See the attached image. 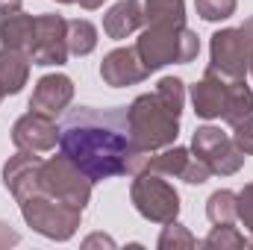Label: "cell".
I'll list each match as a JSON object with an SVG mask.
<instances>
[{"mask_svg": "<svg viewBox=\"0 0 253 250\" xmlns=\"http://www.w3.org/2000/svg\"><path fill=\"white\" fill-rule=\"evenodd\" d=\"M59 147L91 183L126 174V159H129L126 109L80 106L65 112L59 124Z\"/></svg>", "mask_w": 253, "mask_h": 250, "instance_id": "6da1fadb", "label": "cell"}, {"mask_svg": "<svg viewBox=\"0 0 253 250\" xmlns=\"http://www.w3.org/2000/svg\"><path fill=\"white\" fill-rule=\"evenodd\" d=\"M129 118V159H126V174L144 171L147 153L174 144L180 132V118L171 115L156 94H141L135 103L126 109Z\"/></svg>", "mask_w": 253, "mask_h": 250, "instance_id": "7a4b0ae2", "label": "cell"}, {"mask_svg": "<svg viewBox=\"0 0 253 250\" xmlns=\"http://www.w3.org/2000/svg\"><path fill=\"white\" fill-rule=\"evenodd\" d=\"M135 50L150 74L171 62H191L200 50V42L186 24H147V30L135 42Z\"/></svg>", "mask_w": 253, "mask_h": 250, "instance_id": "3957f363", "label": "cell"}, {"mask_svg": "<svg viewBox=\"0 0 253 250\" xmlns=\"http://www.w3.org/2000/svg\"><path fill=\"white\" fill-rule=\"evenodd\" d=\"M18 203H21L24 221H27L33 230H39L42 236H47V239L65 242V239H71L74 230L80 227L83 209L68 206V203L56 200L53 194H47V191H42V188L30 191V194H27L24 200H18Z\"/></svg>", "mask_w": 253, "mask_h": 250, "instance_id": "277c9868", "label": "cell"}, {"mask_svg": "<svg viewBox=\"0 0 253 250\" xmlns=\"http://www.w3.org/2000/svg\"><path fill=\"white\" fill-rule=\"evenodd\" d=\"M39 188L47 191V194H53L56 200H62L68 206H77V209H85V203L91 197V180L65 153L47 159V162H42Z\"/></svg>", "mask_w": 253, "mask_h": 250, "instance_id": "5b68a950", "label": "cell"}, {"mask_svg": "<svg viewBox=\"0 0 253 250\" xmlns=\"http://www.w3.org/2000/svg\"><path fill=\"white\" fill-rule=\"evenodd\" d=\"M132 203L147 221H156V224L177 221V212H180V194L156 171H138L135 174Z\"/></svg>", "mask_w": 253, "mask_h": 250, "instance_id": "8992f818", "label": "cell"}, {"mask_svg": "<svg viewBox=\"0 0 253 250\" xmlns=\"http://www.w3.org/2000/svg\"><path fill=\"white\" fill-rule=\"evenodd\" d=\"M253 56V18L239 30H221L212 36V71L227 80H245Z\"/></svg>", "mask_w": 253, "mask_h": 250, "instance_id": "52a82bcc", "label": "cell"}, {"mask_svg": "<svg viewBox=\"0 0 253 250\" xmlns=\"http://www.w3.org/2000/svg\"><path fill=\"white\" fill-rule=\"evenodd\" d=\"M191 147H194V156L203 159L212 174L227 177V174H236L245 165V150L233 138H227L218 126H200L194 132Z\"/></svg>", "mask_w": 253, "mask_h": 250, "instance_id": "ba28073f", "label": "cell"}, {"mask_svg": "<svg viewBox=\"0 0 253 250\" xmlns=\"http://www.w3.org/2000/svg\"><path fill=\"white\" fill-rule=\"evenodd\" d=\"M33 65H62L68 59V21L62 15H39L33 42H30Z\"/></svg>", "mask_w": 253, "mask_h": 250, "instance_id": "9c48e42d", "label": "cell"}, {"mask_svg": "<svg viewBox=\"0 0 253 250\" xmlns=\"http://www.w3.org/2000/svg\"><path fill=\"white\" fill-rule=\"evenodd\" d=\"M12 141H15V147H21V150L44 153V150H50V147L59 141V126L53 124L50 115L30 109L24 118L15 121V126H12Z\"/></svg>", "mask_w": 253, "mask_h": 250, "instance_id": "30bf717a", "label": "cell"}, {"mask_svg": "<svg viewBox=\"0 0 253 250\" xmlns=\"http://www.w3.org/2000/svg\"><path fill=\"white\" fill-rule=\"evenodd\" d=\"M100 77L106 85L121 88V85H135L147 77V68L138 59L135 47H118L112 53H106V59L100 65Z\"/></svg>", "mask_w": 253, "mask_h": 250, "instance_id": "8fae6325", "label": "cell"}, {"mask_svg": "<svg viewBox=\"0 0 253 250\" xmlns=\"http://www.w3.org/2000/svg\"><path fill=\"white\" fill-rule=\"evenodd\" d=\"M230 83L227 77H221L218 71H206L203 80L191 88V100H194V112L200 118H221L224 106H227V94H230Z\"/></svg>", "mask_w": 253, "mask_h": 250, "instance_id": "7c38bea8", "label": "cell"}, {"mask_svg": "<svg viewBox=\"0 0 253 250\" xmlns=\"http://www.w3.org/2000/svg\"><path fill=\"white\" fill-rule=\"evenodd\" d=\"M71 97H74L71 77H65V74H47V77L39 80V85H36V91L30 97V109L44 112V115L53 118V115H59L65 106L71 103Z\"/></svg>", "mask_w": 253, "mask_h": 250, "instance_id": "4fadbf2b", "label": "cell"}, {"mask_svg": "<svg viewBox=\"0 0 253 250\" xmlns=\"http://www.w3.org/2000/svg\"><path fill=\"white\" fill-rule=\"evenodd\" d=\"M39 171H42V159L33 156L30 150H21V153H15V156L6 162V168H3V183H6V188H9L18 200H24L30 191L39 188Z\"/></svg>", "mask_w": 253, "mask_h": 250, "instance_id": "5bb4252c", "label": "cell"}, {"mask_svg": "<svg viewBox=\"0 0 253 250\" xmlns=\"http://www.w3.org/2000/svg\"><path fill=\"white\" fill-rule=\"evenodd\" d=\"M141 24H144L141 0H121V3H115V6L106 12V18H103V30H106V36L115 39V42H121L129 33H135Z\"/></svg>", "mask_w": 253, "mask_h": 250, "instance_id": "9a60e30c", "label": "cell"}, {"mask_svg": "<svg viewBox=\"0 0 253 250\" xmlns=\"http://www.w3.org/2000/svg\"><path fill=\"white\" fill-rule=\"evenodd\" d=\"M30 56L24 50H15V47H3L0 50V94H18L24 85H27V77H30Z\"/></svg>", "mask_w": 253, "mask_h": 250, "instance_id": "2e32d148", "label": "cell"}, {"mask_svg": "<svg viewBox=\"0 0 253 250\" xmlns=\"http://www.w3.org/2000/svg\"><path fill=\"white\" fill-rule=\"evenodd\" d=\"M33 30H36V18L33 15H24V12L3 15V21H0L3 47H15V50H24L27 53L30 50V42H33Z\"/></svg>", "mask_w": 253, "mask_h": 250, "instance_id": "e0dca14e", "label": "cell"}, {"mask_svg": "<svg viewBox=\"0 0 253 250\" xmlns=\"http://www.w3.org/2000/svg\"><path fill=\"white\" fill-rule=\"evenodd\" d=\"M189 162H191V153L186 147H171V150H165V153H159V156H147L144 171H156V174H162V177H180V180H183Z\"/></svg>", "mask_w": 253, "mask_h": 250, "instance_id": "ac0fdd59", "label": "cell"}, {"mask_svg": "<svg viewBox=\"0 0 253 250\" xmlns=\"http://www.w3.org/2000/svg\"><path fill=\"white\" fill-rule=\"evenodd\" d=\"M253 112V91L245 85V80H233L230 83V94H227V106L221 112V118L230 126H236L242 118H248Z\"/></svg>", "mask_w": 253, "mask_h": 250, "instance_id": "d6986e66", "label": "cell"}, {"mask_svg": "<svg viewBox=\"0 0 253 250\" xmlns=\"http://www.w3.org/2000/svg\"><path fill=\"white\" fill-rule=\"evenodd\" d=\"M147 24H186L183 0H141Z\"/></svg>", "mask_w": 253, "mask_h": 250, "instance_id": "ffe728a7", "label": "cell"}, {"mask_svg": "<svg viewBox=\"0 0 253 250\" xmlns=\"http://www.w3.org/2000/svg\"><path fill=\"white\" fill-rule=\"evenodd\" d=\"M97 47V30L91 21H68V50L77 56H88Z\"/></svg>", "mask_w": 253, "mask_h": 250, "instance_id": "44dd1931", "label": "cell"}, {"mask_svg": "<svg viewBox=\"0 0 253 250\" xmlns=\"http://www.w3.org/2000/svg\"><path fill=\"white\" fill-rule=\"evenodd\" d=\"M236 200H239V194H233V191H227V188L215 191V194L209 197V206H206L209 221H212V224H233V221L239 218V215H236Z\"/></svg>", "mask_w": 253, "mask_h": 250, "instance_id": "7402d4cb", "label": "cell"}, {"mask_svg": "<svg viewBox=\"0 0 253 250\" xmlns=\"http://www.w3.org/2000/svg\"><path fill=\"white\" fill-rule=\"evenodd\" d=\"M153 94L162 100V106H165L171 115H177V118H180L183 103H186V88H183V80H177V77H165V80L156 85V91H153Z\"/></svg>", "mask_w": 253, "mask_h": 250, "instance_id": "603a6c76", "label": "cell"}, {"mask_svg": "<svg viewBox=\"0 0 253 250\" xmlns=\"http://www.w3.org/2000/svg\"><path fill=\"white\" fill-rule=\"evenodd\" d=\"M248 242H245V236L242 233H236V227L233 224H215V230L203 239V248H212V250H227V248H245Z\"/></svg>", "mask_w": 253, "mask_h": 250, "instance_id": "cb8c5ba5", "label": "cell"}, {"mask_svg": "<svg viewBox=\"0 0 253 250\" xmlns=\"http://www.w3.org/2000/svg\"><path fill=\"white\" fill-rule=\"evenodd\" d=\"M194 6L203 21H224L236 12V0H194Z\"/></svg>", "mask_w": 253, "mask_h": 250, "instance_id": "d4e9b609", "label": "cell"}, {"mask_svg": "<svg viewBox=\"0 0 253 250\" xmlns=\"http://www.w3.org/2000/svg\"><path fill=\"white\" fill-rule=\"evenodd\" d=\"M177 245L191 248V245H194V236L186 233V227H180L177 221H168V227H165V230H162V236H159V248L168 250V248H177Z\"/></svg>", "mask_w": 253, "mask_h": 250, "instance_id": "484cf974", "label": "cell"}, {"mask_svg": "<svg viewBox=\"0 0 253 250\" xmlns=\"http://www.w3.org/2000/svg\"><path fill=\"white\" fill-rule=\"evenodd\" d=\"M236 215L242 218V224L248 227V233L253 236V183L242 188V194L236 200Z\"/></svg>", "mask_w": 253, "mask_h": 250, "instance_id": "4316f807", "label": "cell"}, {"mask_svg": "<svg viewBox=\"0 0 253 250\" xmlns=\"http://www.w3.org/2000/svg\"><path fill=\"white\" fill-rule=\"evenodd\" d=\"M233 141H236L245 153H253V112L236 124V135H233Z\"/></svg>", "mask_w": 253, "mask_h": 250, "instance_id": "83f0119b", "label": "cell"}, {"mask_svg": "<svg viewBox=\"0 0 253 250\" xmlns=\"http://www.w3.org/2000/svg\"><path fill=\"white\" fill-rule=\"evenodd\" d=\"M15 242H18V233L9 230V224L0 221V248H3V245H15Z\"/></svg>", "mask_w": 253, "mask_h": 250, "instance_id": "f1b7e54d", "label": "cell"}, {"mask_svg": "<svg viewBox=\"0 0 253 250\" xmlns=\"http://www.w3.org/2000/svg\"><path fill=\"white\" fill-rule=\"evenodd\" d=\"M21 12V0H0V15H12Z\"/></svg>", "mask_w": 253, "mask_h": 250, "instance_id": "f546056e", "label": "cell"}, {"mask_svg": "<svg viewBox=\"0 0 253 250\" xmlns=\"http://www.w3.org/2000/svg\"><path fill=\"white\" fill-rule=\"evenodd\" d=\"M91 245H109V248H112L115 242L106 239V236H91V239H85V248H91Z\"/></svg>", "mask_w": 253, "mask_h": 250, "instance_id": "4dcf8cb0", "label": "cell"}, {"mask_svg": "<svg viewBox=\"0 0 253 250\" xmlns=\"http://www.w3.org/2000/svg\"><path fill=\"white\" fill-rule=\"evenodd\" d=\"M100 3H103V0H80V6H83V9H97Z\"/></svg>", "mask_w": 253, "mask_h": 250, "instance_id": "1f68e13d", "label": "cell"}, {"mask_svg": "<svg viewBox=\"0 0 253 250\" xmlns=\"http://www.w3.org/2000/svg\"><path fill=\"white\" fill-rule=\"evenodd\" d=\"M56 3H77V0H56Z\"/></svg>", "mask_w": 253, "mask_h": 250, "instance_id": "d6a6232c", "label": "cell"}, {"mask_svg": "<svg viewBox=\"0 0 253 250\" xmlns=\"http://www.w3.org/2000/svg\"><path fill=\"white\" fill-rule=\"evenodd\" d=\"M251 74H253V56H251Z\"/></svg>", "mask_w": 253, "mask_h": 250, "instance_id": "836d02e7", "label": "cell"}, {"mask_svg": "<svg viewBox=\"0 0 253 250\" xmlns=\"http://www.w3.org/2000/svg\"><path fill=\"white\" fill-rule=\"evenodd\" d=\"M0 97H3V94H0Z\"/></svg>", "mask_w": 253, "mask_h": 250, "instance_id": "e575fe53", "label": "cell"}]
</instances>
